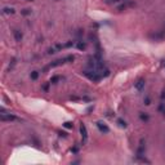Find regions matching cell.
I'll return each mask as SVG.
<instances>
[{
  "label": "cell",
  "instance_id": "cell-3",
  "mask_svg": "<svg viewBox=\"0 0 165 165\" xmlns=\"http://www.w3.org/2000/svg\"><path fill=\"white\" fill-rule=\"evenodd\" d=\"M0 119H2V121H16V120H18V117L14 116V115H12V114H5L4 110H2Z\"/></svg>",
  "mask_w": 165,
  "mask_h": 165
},
{
  "label": "cell",
  "instance_id": "cell-15",
  "mask_svg": "<svg viewBox=\"0 0 165 165\" xmlns=\"http://www.w3.org/2000/svg\"><path fill=\"white\" fill-rule=\"evenodd\" d=\"M141 119L147 121V120H149V116H147V115H143V112H141Z\"/></svg>",
  "mask_w": 165,
  "mask_h": 165
},
{
  "label": "cell",
  "instance_id": "cell-6",
  "mask_svg": "<svg viewBox=\"0 0 165 165\" xmlns=\"http://www.w3.org/2000/svg\"><path fill=\"white\" fill-rule=\"evenodd\" d=\"M134 85H135V89H137V90H142V89L144 88V80H143V79H140Z\"/></svg>",
  "mask_w": 165,
  "mask_h": 165
},
{
  "label": "cell",
  "instance_id": "cell-19",
  "mask_svg": "<svg viewBox=\"0 0 165 165\" xmlns=\"http://www.w3.org/2000/svg\"><path fill=\"white\" fill-rule=\"evenodd\" d=\"M29 2H32V0H29Z\"/></svg>",
  "mask_w": 165,
  "mask_h": 165
},
{
  "label": "cell",
  "instance_id": "cell-16",
  "mask_svg": "<svg viewBox=\"0 0 165 165\" xmlns=\"http://www.w3.org/2000/svg\"><path fill=\"white\" fill-rule=\"evenodd\" d=\"M58 79H59L58 76H54V77H52V79H50V83H56V81H57Z\"/></svg>",
  "mask_w": 165,
  "mask_h": 165
},
{
  "label": "cell",
  "instance_id": "cell-17",
  "mask_svg": "<svg viewBox=\"0 0 165 165\" xmlns=\"http://www.w3.org/2000/svg\"><path fill=\"white\" fill-rule=\"evenodd\" d=\"M161 99H165V89H164L163 93H161Z\"/></svg>",
  "mask_w": 165,
  "mask_h": 165
},
{
  "label": "cell",
  "instance_id": "cell-7",
  "mask_svg": "<svg viewBox=\"0 0 165 165\" xmlns=\"http://www.w3.org/2000/svg\"><path fill=\"white\" fill-rule=\"evenodd\" d=\"M132 4H133V3H130L129 0H125V2H124L123 4H121V5H120V7L117 8V9H119V11H125L126 8H128V7H130V5H132Z\"/></svg>",
  "mask_w": 165,
  "mask_h": 165
},
{
  "label": "cell",
  "instance_id": "cell-9",
  "mask_svg": "<svg viewBox=\"0 0 165 165\" xmlns=\"http://www.w3.org/2000/svg\"><path fill=\"white\" fill-rule=\"evenodd\" d=\"M2 12H3V14H13L14 9H13V8H11V7H4Z\"/></svg>",
  "mask_w": 165,
  "mask_h": 165
},
{
  "label": "cell",
  "instance_id": "cell-4",
  "mask_svg": "<svg viewBox=\"0 0 165 165\" xmlns=\"http://www.w3.org/2000/svg\"><path fill=\"white\" fill-rule=\"evenodd\" d=\"M80 134H81V142L83 143H86L88 141V129H86L85 124H80Z\"/></svg>",
  "mask_w": 165,
  "mask_h": 165
},
{
  "label": "cell",
  "instance_id": "cell-11",
  "mask_svg": "<svg viewBox=\"0 0 165 165\" xmlns=\"http://www.w3.org/2000/svg\"><path fill=\"white\" fill-rule=\"evenodd\" d=\"M75 47H76L77 49H85V43H83V41H76Z\"/></svg>",
  "mask_w": 165,
  "mask_h": 165
},
{
  "label": "cell",
  "instance_id": "cell-12",
  "mask_svg": "<svg viewBox=\"0 0 165 165\" xmlns=\"http://www.w3.org/2000/svg\"><path fill=\"white\" fill-rule=\"evenodd\" d=\"M30 77H31L32 80H36L38 77H39V72H38V71H32L31 75H30Z\"/></svg>",
  "mask_w": 165,
  "mask_h": 165
},
{
  "label": "cell",
  "instance_id": "cell-14",
  "mask_svg": "<svg viewBox=\"0 0 165 165\" xmlns=\"http://www.w3.org/2000/svg\"><path fill=\"white\" fill-rule=\"evenodd\" d=\"M117 123H119V125H120L121 128H126V123H125V121H123L121 119H119V120H117Z\"/></svg>",
  "mask_w": 165,
  "mask_h": 165
},
{
  "label": "cell",
  "instance_id": "cell-1",
  "mask_svg": "<svg viewBox=\"0 0 165 165\" xmlns=\"http://www.w3.org/2000/svg\"><path fill=\"white\" fill-rule=\"evenodd\" d=\"M85 77H88V79L93 83H98L101 79H103V77L101 76V74L98 72V70H92V68H89V70H85L81 72Z\"/></svg>",
  "mask_w": 165,
  "mask_h": 165
},
{
  "label": "cell",
  "instance_id": "cell-10",
  "mask_svg": "<svg viewBox=\"0 0 165 165\" xmlns=\"http://www.w3.org/2000/svg\"><path fill=\"white\" fill-rule=\"evenodd\" d=\"M125 0H105V3L108 4V5H112V4H119V3H124Z\"/></svg>",
  "mask_w": 165,
  "mask_h": 165
},
{
  "label": "cell",
  "instance_id": "cell-2",
  "mask_svg": "<svg viewBox=\"0 0 165 165\" xmlns=\"http://www.w3.org/2000/svg\"><path fill=\"white\" fill-rule=\"evenodd\" d=\"M75 59V56H67V57H65V58H61V59H56V61H53L50 65H49V67H58V66H62V65H65V63H70V62H72V61Z\"/></svg>",
  "mask_w": 165,
  "mask_h": 165
},
{
  "label": "cell",
  "instance_id": "cell-5",
  "mask_svg": "<svg viewBox=\"0 0 165 165\" xmlns=\"http://www.w3.org/2000/svg\"><path fill=\"white\" fill-rule=\"evenodd\" d=\"M95 125H97V128L99 129L101 133H108L110 132V128L103 123V121H97V124H95Z\"/></svg>",
  "mask_w": 165,
  "mask_h": 165
},
{
  "label": "cell",
  "instance_id": "cell-8",
  "mask_svg": "<svg viewBox=\"0 0 165 165\" xmlns=\"http://www.w3.org/2000/svg\"><path fill=\"white\" fill-rule=\"evenodd\" d=\"M13 34H14V39H16V41H21V40H22V32H21V31L14 30Z\"/></svg>",
  "mask_w": 165,
  "mask_h": 165
},
{
  "label": "cell",
  "instance_id": "cell-13",
  "mask_svg": "<svg viewBox=\"0 0 165 165\" xmlns=\"http://www.w3.org/2000/svg\"><path fill=\"white\" fill-rule=\"evenodd\" d=\"M63 126L67 128V129H71V128H74V124L71 123V121H66V123L63 124Z\"/></svg>",
  "mask_w": 165,
  "mask_h": 165
},
{
  "label": "cell",
  "instance_id": "cell-18",
  "mask_svg": "<svg viewBox=\"0 0 165 165\" xmlns=\"http://www.w3.org/2000/svg\"><path fill=\"white\" fill-rule=\"evenodd\" d=\"M163 66H164V67H165V59H164V61H163Z\"/></svg>",
  "mask_w": 165,
  "mask_h": 165
}]
</instances>
